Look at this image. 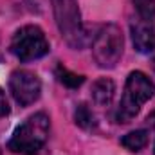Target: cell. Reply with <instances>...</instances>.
<instances>
[{"label": "cell", "mask_w": 155, "mask_h": 155, "mask_svg": "<svg viewBox=\"0 0 155 155\" xmlns=\"http://www.w3.org/2000/svg\"><path fill=\"white\" fill-rule=\"evenodd\" d=\"M54 74H56V78H58L60 83H63V85L69 87V88H78V87H81L83 81H85V78L83 76H79V74H76V72L69 71L63 63H60V65L56 67Z\"/></svg>", "instance_id": "8fae6325"}, {"label": "cell", "mask_w": 155, "mask_h": 155, "mask_svg": "<svg viewBox=\"0 0 155 155\" xmlns=\"http://www.w3.org/2000/svg\"><path fill=\"white\" fill-rule=\"evenodd\" d=\"M51 2L61 38L72 49H83L87 43V31L81 22L78 0H51Z\"/></svg>", "instance_id": "3957f363"}, {"label": "cell", "mask_w": 155, "mask_h": 155, "mask_svg": "<svg viewBox=\"0 0 155 155\" xmlns=\"http://www.w3.org/2000/svg\"><path fill=\"white\" fill-rule=\"evenodd\" d=\"M155 94V85L150 78L141 71L130 72L124 83L123 97L117 107L116 121L117 123H130L137 116L146 101H150Z\"/></svg>", "instance_id": "7a4b0ae2"}, {"label": "cell", "mask_w": 155, "mask_h": 155, "mask_svg": "<svg viewBox=\"0 0 155 155\" xmlns=\"http://www.w3.org/2000/svg\"><path fill=\"white\" fill-rule=\"evenodd\" d=\"M135 16L155 20V0H134Z\"/></svg>", "instance_id": "7c38bea8"}, {"label": "cell", "mask_w": 155, "mask_h": 155, "mask_svg": "<svg viewBox=\"0 0 155 155\" xmlns=\"http://www.w3.org/2000/svg\"><path fill=\"white\" fill-rule=\"evenodd\" d=\"M51 134V119L45 112H36L27 117L13 134L7 148L15 153L36 155L47 144Z\"/></svg>", "instance_id": "6da1fadb"}, {"label": "cell", "mask_w": 155, "mask_h": 155, "mask_svg": "<svg viewBox=\"0 0 155 155\" xmlns=\"http://www.w3.org/2000/svg\"><path fill=\"white\" fill-rule=\"evenodd\" d=\"M9 114V103H7V97L4 94V90L0 88V117H5Z\"/></svg>", "instance_id": "4fadbf2b"}, {"label": "cell", "mask_w": 155, "mask_h": 155, "mask_svg": "<svg viewBox=\"0 0 155 155\" xmlns=\"http://www.w3.org/2000/svg\"><path fill=\"white\" fill-rule=\"evenodd\" d=\"M121 144L130 152H141L148 144V132L146 130H134L121 139Z\"/></svg>", "instance_id": "9c48e42d"}, {"label": "cell", "mask_w": 155, "mask_h": 155, "mask_svg": "<svg viewBox=\"0 0 155 155\" xmlns=\"http://www.w3.org/2000/svg\"><path fill=\"white\" fill-rule=\"evenodd\" d=\"M130 33H132V41L135 51L144 54L155 51V20L135 16L130 22Z\"/></svg>", "instance_id": "52a82bcc"}, {"label": "cell", "mask_w": 155, "mask_h": 155, "mask_svg": "<svg viewBox=\"0 0 155 155\" xmlns=\"http://www.w3.org/2000/svg\"><path fill=\"white\" fill-rule=\"evenodd\" d=\"M74 119H76V124L83 130H94L97 126V121H96V116L94 112L90 110V107L87 103H81L74 112Z\"/></svg>", "instance_id": "30bf717a"}, {"label": "cell", "mask_w": 155, "mask_h": 155, "mask_svg": "<svg viewBox=\"0 0 155 155\" xmlns=\"http://www.w3.org/2000/svg\"><path fill=\"white\" fill-rule=\"evenodd\" d=\"M123 33L116 24H107L99 29L92 41V56L101 69H114L123 56Z\"/></svg>", "instance_id": "277c9868"}, {"label": "cell", "mask_w": 155, "mask_h": 155, "mask_svg": "<svg viewBox=\"0 0 155 155\" xmlns=\"http://www.w3.org/2000/svg\"><path fill=\"white\" fill-rule=\"evenodd\" d=\"M0 155H2V148H0Z\"/></svg>", "instance_id": "9a60e30c"}, {"label": "cell", "mask_w": 155, "mask_h": 155, "mask_svg": "<svg viewBox=\"0 0 155 155\" xmlns=\"http://www.w3.org/2000/svg\"><path fill=\"white\" fill-rule=\"evenodd\" d=\"M51 51L49 40L38 25L20 27L11 40V52L20 61H35Z\"/></svg>", "instance_id": "5b68a950"}, {"label": "cell", "mask_w": 155, "mask_h": 155, "mask_svg": "<svg viewBox=\"0 0 155 155\" xmlns=\"http://www.w3.org/2000/svg\"><path fill=\"white\" fill-rule=\"evenodd\" d=\"M146 121H148V124H150L152 128H155V110L150 114V116H148V119H146Z\"/></svg>", "instance_id": "5bb4252c"}, {"label": "cell", "mask_w": 155, "mask_h": 155, "mask_svg": "<svg viewBox=\"0 0 155 155\" xmlns=\"http://www.w3.org/2000/svg\"><path fill=\"white\" fill-rule=\"evenodd\" d=\"M116 94V83L110 78H99L92 85V99L97 107H108Z\"/></svg>", "instance_id": "ba28073f"}, {"label": "cell", "mask_w": 155, "mask_h": 155, "mask_svg": "<svg viewBox=\"0 0 155 155\" xmlns=\"http://www.w3.org/2000/svg\"><path fill=\"white\" fill-rule=\"evenodd\" d=\"M9 90L20 107H29L38 101L41 94V81L31 71H15L9 78Z\"/></svg>", "instance_id": "8992f818"}]
</instances>
